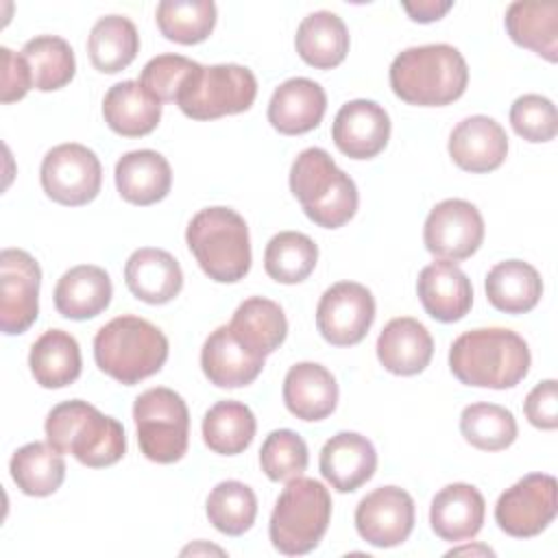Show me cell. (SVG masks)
<instances>
[{
  "mask_svg": "<svg viewBox=\"0 0 558 558\" xmlns=\"http://www.w3.org/2000/svg\"><path fill=\"white\" fill-rule=\"evenodd\" d=\"M196 61L181 54H159L144 65L140 83L159 102H174L181 85L196 70Z\"/></svg>",
  "mask_w": 558,
  "mask_h": 558,
  "instance_id": "obj_44",
  "label": "cell"
},
{
  "mask_svg": "<svg viewBox=\"0 0 558 558\" xmlns=\"http://www.w3.org/2000/svg\"><path fill=\"white\" fill-rule=\"evenodd\" d=\"M510 124L527 142H549L556 137V107L541 94H523L510 107Z\"/></svg>",
  "mask_w": 558,
  "mask_h": 558,
  "instance_id": "obj_43",
  "label": "cell"
},
{
  "mask_svg": "<svg viewBox=\"0 0 558 558\" xmlns=\"http://www.w3.org/2000/svg\"><path fill=\"white\" fill-rule=\"evenodd\" d=\"M488 303L506 314H525L536 307L543 294L538 270L521 259L495 264L486 275Z\"/></svg>",
  "mask_w": 558,
  "mask_h": 558,
  "instance_id": "obj_29",
  "label": "cell"
},
{
  "mask_svg": "<svg viewBox=\"0 0 558 558\" xmlns=\"http://www.w3.org/2000/svg\"><path fill=\"white\" fill-rule=\"evenodd\" d=\"M137 442L142 453L159 464L177 462L187 451L190 412L172 388H148L133 403Z\"/></svg>",
  "mask_w": 558,
  "mask_h": 558,
  "instance_id": "obj_9",
  "label": "cell"
},
{
  "mask_svg": "<svg viewBox=\"0 0 558 558\" xmlns=\"http://www.w3.org/2000/svg\"><path fill=\"white\" fill-rule=\"evenodd\" d=\"M283 403L301 421H323L338 403L336 377L316 362H299L286 373Z\"/></svg>",
  "mask_w": 558,
  "mask_h": 558,
  "instance_id": "obj_25",
  "label": "cell"
},
{
  "mask_svg": "<svg viewBox=\"0 0 558 558\" xmlns=\"http://www.w3.org/2000/svg\"><path fill=\"white\" fill-rule=\"evenodd\" d=\"M466 83V61L460 50L449 44L405 48L390 65V87L395 96L408 105H449L464 94Z\"/></svg>",
  "mask_w": 558,
  "mask_h": 558,
  "instance_id": "obj_2",
  "label": "cell"
},
{
  "mask_svg": "<svg viewBox=\"0 0 558 558\" xmlns=\"http://www.w3.org/2000/svg\"><path fill=\"white\" fill-rule=\"evenodd\" d=\"M140 52V35L135 24L124 15L100 17L89 33L87 54L98 72L116 74L133 63Z\"/></svg>",
  "mask_w": 558,
  "mask_h": 558,
  "instance_id": "obj_34",
  "label": "cell"
},
{
  "mask_svg": "<svg viewBox=\"0 0 558 558\" xmlns=\"http://www.w3.org/2000/svg\"><path fill=\"white\" fill-rule=\"evenodd\" d=\"M233 336L253 353L266 357L277 351L288 336V320L279 303L251 296L238 305L229 323Z\"/></svg>",
  "mask_w": 558,
  "mask_h": 558,
  "instance_id": "obj_30",
  "label": "cell"
},
{
  "mask_svg": "<svg viewBox=\"0 0 558 558\" xmlns=\"http://www.w3.org/2000/svg\"><path fill=\"white\" fill-rule=\"evenodd\" d=\"M318 466L331 488L338 493H353L373 477L377 469V451L366 436L357 432H340L323 445Z\"/></svg>",
  "mask_w": 558,
  "mask_h": 558,
  "instance_id": "obj_18",
  "label": "cell"
},
{
  "mask_svg": "<svg viewBox=\"0 0 558 558\" xmlns=\"http://www.w3.org/2000/svg\"><path fill=\"white\" fill-rule=\"evenodd\" d=\"M257 96L255 74L235 63L196 65L177 94L179 109L192 120H216L251 109Z\"/></svg>",
  "mask_w": 558,
  "mask_h": 558,
  "instance_id": "obj_8",
  "label": "cell"
},
{
  "mask_svg": "<svg viewBox=\"0 0 558 558\" xmlns=\"http://www.w3.org/2000/svg\"><path fill=\"white\" fill-rule=\"evenodd\" d=\"M355 530L373 547H397L414 530V499L399 486H379L355 508Z\"/></svg>",
  "mask_w": 558,
  "mask_h": 558,
  "instance_id": "obj_15",
  "label": "cell"
},
{
  "mask_svg": "<svg viewBox=\"0 0 558 558\" xmlns=\"http://www.w3.org/2000/svg\"><path fill=\"white\" fill-rule=\"evenodd\" d=\"M453 7V2H436V0H421V2H403V9L408 11V15L414 22H434L440 20L449 9Z\"/></svg>",
  "mask_w": 558,
  "mask_h": 558,
  "instance_id": "obj_47",
  "label": "cell"
},
{
  "mask_svg": "<svg viewBox=\"0 0 558 558\" xmlns=\"http://www.w3.org/2000/svg\"><path fill=\"white\" fill-rule=\"evenodd\" d=\"M161 35L190 46L205 41L216 26V4L211 0H163L155 11Z\"/></svg>",
  "mask_w": 558,
  "mask_h": 558,
  "instance_id": "obj_38",
  "label": "cell"
},
{
  "mask_svg": "<svg viewBox=\"0 0 558 558\" xmlns=\"http://www.w3.org/2000/svg\"><path fill=\"white\" fill-rule=\"evenodd\" d=\"M527 342L506 327H482L458 336L449 349V368L466 386L504 390L530 371Z\"/></svg>",
  "mask_w": 558,
  "mask_h": 558,
  "instance_id": "obj_1",
  "label": "cell"
},
{
  "mask_svg": "<svg viewBox=\"0 0 558 558\" xmlns=\"http://www.w3.org/2000/svg\"><path fill=\"white\" fill-rule=\"evenodd\" d=\"M28 366L41 388H65L81 375V349L63 329L44 331L31 347Z\"/></svg>",
  "mask_w": 558,
  "mask_h": 558,
  "instance_id": "obj_32",
  "label": "cell"
},
{
  "mask_svg": "<svg viewBox=\"0 0 558 558\" xmlns=\"http://www.w3.org/2000/svg\"><path fill=\"white\" fill-rule=\"evenodd\" d=\"M473 554V551H482V554H490L493 556V549H488V547H460V549H451L449 554Z\"/></svg>",
  "mask_w": 558,
  "mask_h": 558,
  "instance_id": "obj_48",
  "label": "cell"
},
{
  "mask_svg": "<svg viewBox=\"0 0 558 558\" xmlns=\"http://www.w3.org/2000/svg\"><path fill=\"white\" fill-rule=\"evenodd\" d=\"M333 144L351 159H373L390 137V118L375 100L357 98L340 107L331 126Z\"/></svg>",
  "mask_w": 558,
  "mask_h": 558,
  "instance_id": "obj_16",
  "label": "cell"
},
{
  "mask_svg": "<svg viewBox=\"0 0 558 558\" xmlns=\"http://www.w3.org/2000/svg\"><path fill=\"white\" fill-rule=\"evenodd\" d=\"M259 464L272 482L299 477L307 469V445L292 429H275L262 442Z\"/></svg>",
  "mask_w": 558,
  "mask_h": 558,
  "instance_id": "obj_42",
  "label": "cell"
},
{
  "mask_svg": "<svg viewBox=\"0 0 558 558\" xmlns=\"http://www.w3.org/2000/svg\"><path fill=\"white\" fill-rule=\"evenodd\" d=\"M124 281L131 294L150 305L172 301L183 288L179 262L163 248H137L124 266Z\"/></svg>",
  "mask_w": 558,
  "mask_h": 558,
  "instance_id": "obj_23",
  "label": "cell"
},
{
  "mask_svg": "<svg viewBox=\"0 0 558 558\" xmlns=\"http://www.w3.org/2000/svg\"><path fill=\"white\" fill-rule=\"evenodd\" d=\"M449 155L466 172H493L508 155L506 131L488 116L464 118L449 135Z\"/></svg>",
  "mask_w": 558,
  "mask_h": 558,
  "instance_id": "obj_17",
  "label": "cell"
},
{
  "mask_svg": "<svg viewBox=\"0 0 558 558\" xmlns=\"http://www.w3.org/2000/svg\"><path fill=\"white\" fill-rule=\"evenodd\" d=\"M2 57V85H0V100L4 105L15 102L26 96V92L33 87V76L26 59L22 52H13L11 48L2 46L0 48Z\"/></svg>",
  "mask_w": 558,
  "mask_h": 558,
  "instance_id": "obj_45",
  "label": "cell"
},
{
  "mask_svg": "<svg viewBox=\"0 0 558 558\" xmlns=\"http://www.w3.org/2000/svg\"><path fill=\"white\" fill-rule=\"evenodd\" d=\"M13 482L24 495L48 497L59 490L65 477L63 453L46 442H28L20 447L9 462Z\"/></svg>",
  "mask_w": 558,
  "mask_h": 558,
  "instance_id": "obj_35",
  "label": "cell"
},
{
  "mask_svg": "<svg viewBox=\"0 0 558 558\" xmlns=\"http://www.w3.org/2000/svg\"><path fill=\"white\" fill-rule=\"evenodd\" d=\"M255 416L240 401H218L203 416V440L220 456H235L248 449L255 438Z\"/></svg>",
  "mask_w": 558,
  "mask_h": 558,
  "instance_id": "obj_36",
  "label": "cell"
},
{
  "mask_svg": "<svg viewBox=\"0 0 558 558\" xmlns=\"http://www.w3.org/2000/svg\"><path fill=\"white\" fill-rule=\"evenodd\" d=\"M375 320V299L357 281H338L327 288L316 307V327L333 347L362 342Z\"/></svg>",
  "mask_w": 558,
  "mask_h": 558,
  "instance_id": "obj_12",
  "label": "cell"
},
{
  "mask_svg": "<svg viewBox=\"0 0 558 558\" xmlns=\"http://www.w3.org/2000/svg\"><path fill=\"white\" fill-rule=\"evenodd\" d=\"M172 170L168 159L157 150H131L116 163V187L126 203L153 205L168 196Z\"/></svg>",
  "mask_w": 558,
  "mask_h": 558,
  "instance_id": "obj_27",
  "label": "cell"
},
{
  "mask_svg": "<svg viewBox=\"0 0 558 558\" xmlns=\"http://www.w3.org/2000/svg\"><path fill=\"white\" fill-rule=\"evenodd\" d=\"M113 286L105 268L81 264L61 275L54 288V307L70 320H87L111 303Z\"/></svg>",
  "mask_w": 558,
  "mask_h": 558,
  "instance_id": "obj_26",
  "label": "cell"
},
{
  "mask_svg": "<svg viewBox=\"0 0 558 558\" xmlns=\"http://www.w3.org/2000/svg\"><path fill=\"white\" fill-rule=\"evenodd\" d=\"M185 242L203 272L218 283H235L251 270V238L231 207H205L192 216Z\"/></svg>",
  "mask_w": 558,
  "mask_h": 558,
  "instance_id": "obj_6",
  "label": "cell"
},
{
  "mask_svg": "<svg viewBox=\"0 0 558 558\" xmlns=\"http://www.w3.org/2000/svg\"><path fill=\"white\" fill-rule=\"evenodd\" d=\"M331 521V497L312 477H292L281 490L268 523L272 547L286 556H303L318 547Z\"/></svg>",
  "mask_w": 558,
  "mask_h": 558,
  "instance_id": "obj_7",
  "label": "cell"
},
{
  "mask_svg": "<svg viewBox=\"0 0 558 558\" xmlns=\"http://www.w3.org/2000/svg\"><path fill=\"white\" fill-rule=\"evenodd\" d=\"M484 240V220L480 209L462 198H447L432 207L423 227L425 248L449 262L471 257Z\"/></svg>",
  "mask_w": 558,
  "mask_h": 558,
  "instance_id": "obj_14",
  "label": "cell"
},
{
  "mask_svg": "<svg viewBox=\"0 0 558 558\" xmlns=\"http://www.w3.org/2000/svg\"><path fill=\"white\" fill-rule=\"evenodd\" d=\"M39 179L48 198L59 205L78 207L98 196L102 166L92 148L68 142L46 153L39 168Z\"/></svg>",
  "mask_w": 558,
  "mask_h": 558,
  "instance_id": "obj_10",
  "label": "cell"
},
{
  "mask_svg": "<svg viewBox=\"0 0 558 558\" xmlns=\"http://www.w3.org/2000/svg\"><path fill=\"white\" fill-rule=\"evenodd\" d=\"M486 504L482 493L464 482L440 488L429 506V523L436 536L449 543L473 538L484 523Z\"/></svg>",
  "mask_w": 558,
  "mask_h": 558,
  "instance_id": "obj_22",
  "label": "cell"
},
{
  "mask_svg": "<svg viewBox=\"0 0 558 558\" xmlns=\"http://www.w3.org/2000/svg\"><path fill=\"white\" fill-rule=\"evenodd\" d=\"M41 270L22 248L0 253V327L7 336L24 333L39 314Z\"/></svg>",
  "mask_w": 558,
  "mask_h": 558,
  "instance_id": "obj_13",
  "label": "cell"
},
{
  "mask_svg": "<svg viewBox=\"0 0 558 558\" xmlns=\"http://www.w3.org/2000/svg\"><path fill=\"white\" fill-rule=\"evenodd\" d=\"M290 192L305 216L325 229L347 225L357 211V187L323 148H305L290 168Z\"/></svg>",
  "mask_w": 558,
  "mask_h": 558,
  "instance_id": "obj_5",
  "label": "cell"
},
{
  "mask_svg": "<svg viewBox=\"0 0 558 558\" xmlns=\"http://www.w3.org/2000/svg\"><path fill=\"white\" fill-rule=\"evenodd\" d=\"M527 421L538 429H556L558 425V392L556 379L536 384L523 403Z\"/></svg>",
  "mask_w": 558,
  "mask_h": 558,
  "instance_id": "obj_46",
  "label": "cell"
},
{
  "mask_svg": "<svg viewBox=\"0 0 558 558\" xmlns=\"http://www.w3.org/2000/svg\"><path fill=\"white\" fill-rule=\"evenodd\" d=\"M434 355V340L423 323L412 316L392 318L377 338V357L388 373L416 375Z\"/></svg>",
  "mask_w": 558,
  "mask_h": 558,
  "instance_id": "obj_24",
  "label": "cell"
},
{
  "mask_svg": "<svg viewBox=\"0 0 558 558\" xmlns=\"http://www.w3.org/2000/svg\"><path fill=\"white\" fill-rule=\"evenodd\" d=\"M205 512L209 523L227 534L240 536L251 530L257 517V497L251 486L238 480H225L207 495Z\"/></svg>",
  "mask_w": 558,
  "mask_h": 558,
  "instance_id": "obj_40",
  "label": "cell"
},
{
  "mask_svg": "<svg viewBox=\"0 0 558 558\" xmlns=\"http://www.w3.org/2000/svg\"><path fill=\"white\" fill-rule=\"evenodd\" d=\"M416 292L425 312L440 323H456L464 318L473 305L469 277L449 259H438L425 266L418 272Z\"/></svg>",
  "mask_w": 558,
  "mask_h": 558,
  "instance_id": "obj_19",
  "label": "cell"
},
{
  "mask_svg": "<svg viewBox=\"0 0 558 558\" xmlns=\"http://www.w3.org/2000/svg\"><path fill=\"white\" fill-rule=\"evenodd\" d=\"M94 360L102 373L133 386L161 371L168 360V338L146 318L122 314L98 329Z\"/></svg>",
  "mask_w": 558,
  "mask_h": 558,
  "instance_id": "obj_4",
  "label": "cell"
},
{
  "mask_svg": "<svg viewBox=\"0 0 558 558\" xmlns=\"http://www.w3.org/2000/svg\"><path fill=\"white\" fill-rule=\"evenodd\" d=\"M556 510V477L547 473H530L499 495L495 521L508 536L532 538L554 521Z\"/></svg>",
  "mask_w": 558,
  "mask_h": 558,
  "instance_id": "obj_11",
  "label": "cell"
},
{
  "mask_svg": "<svg viewBox=\"0 0 558 558\" xmlns=\"http://www.w3.org/2000/svg\"><path fill=\"white\" fill-rule=\"evenodd\" d=\"M33 76V87L39 92H54L65 87L76 72L72 46L57 35H37L22 48Z\"/></svg>",
  "mask_w": 558,
  "mask_h": 558,
  "instance_id": "obj_37",
  "label": "cell"
},
{
  "mask_svg": "<svg viewBox=\"0 0 558 558\" xmlns=\"http://www.w3.org/2000/svg\"><path fill=\"white\" fill-rule=\"evenodd\" d=\"M44 429L50 447L59 453H72L92 469L111 466L126 451L122 423L81 399L54 405L46 416Z\"/></svg>",
  "mask_w": 558,
  "mask_h": 558,
  "instance_id": "obj_3",
  "label": "cell"
},
{
  "mask_svg": "<svg viewBox=\"0 0 558 558\" xmlns=\"http://www.w3.org/2000/svg\"><path fill=\"white\" fill-rule=\"evenodd\" d=\"M201 368L218 388H242L257 379L264 368V357L248 351L233 336L229 325H220L203 344Z\"/></svg>",
  "mask_w": 558,
  "mask_h": 558,
  "instance_id": "obj_20",
  "label": "cell"
},
{
  "mask_svg": "<svg viewBox=\"0 0 558 558\" xmlns=\"http://www.w3.org/2000/svg\"><path fill=\"white\" fill-rule=\"evenodd\" d=\"M107 126L122 137H142L157 129L161 102L140 81H122L109 87L102 100Z\"/></svg>",
  "mask_w": 558,
  "mask_h": 558,
  "instance_id": "obj_28",
  "label": "cell"
},
{
  "mask_svg": "<svg viewBox=\"0 0 558 558\" xmlns=\"http://www.w3.org/2000/svg\"><path fill=\"white\" fill-rule=\"evenodd\" d=\"M510 39L547 61L558 59V7L541 2H512L506 11Z\"/></svg>",
  "mask_w": 558,
  "mask_h": 558,
  "instance_id": "obj_33",
  "label": "cell"
},
{
  "mask_svg": "<svg viewBox=\"0 0 558 558\" xmlns=\"http://www.w3.org/2000/svg\"><path fill=\"white\" fill-rule=\"evenodd\" d=\"M318 246L299 231H281L270 238L264 251V268L279 283H301L316 266Z\"/></svg>",
  "mask_w": 558,
  "mask_h": 558,
  "instance_id": "obj_39",
  "label": "cell"
},
{
  "mask_svg": "<svg viewBox=\"0 0 558 558\" xmlns=\"http://www.w3.org/2000/svg\"><path fill=\"white\" fill-rule=\"evenodd\" d=\"M294 46L307 65L331 70L340 65L349 52V31L336 13L314 11L299 24Z\"/></svg>",
  "mask_w": 558,
  "mask_h": 558,
  "instance_id": "obj_31",
  "label": "cell"
},
{
  "mask_svg": "<svg viewBox=\"0 0 558 558\" xmlns=\"http://www.w3.org/2000/svg\"><path fill=\"white\" fill-rule=\"evenodd\" d=\"M460 432L475 449L501 451L517 440V421L504 405L471 403L462 410Z\"/></svg>",
  "mask_w": 558,
  "mask_h": 558,
  "instance_id": "obj_41",
  "label": "cell"
},
{
  "mask_svg": "<svg viewBox=\"0 0 558 558\" xmlns=\"http://www.w3.org/2000/svg\"><path fill=\"white\" fill-rule=\"evenodd\" d=\"M325 89L312 78H288L270 96L268 122L283 135H301L316 129L325 116Z\"/></svg>",
  "mask_w": 558,
  "mask_h": 558,
  "instance_id": "obj_21",
  "label": "cell"
}]
</instances>
